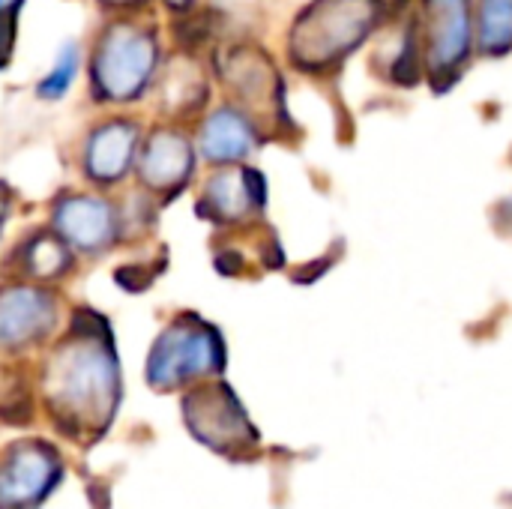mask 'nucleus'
Segmentation results:
<instances>
[{
	"instance_id": "nucleus-12",
	"label": "nucleus",
	"mask_w": 512,
	"mask_h": 509,
	"mask_svg": "<svg viewBox=\"0 0 512 509\" xmlns=\"http://www.w3.org/2000/svg\"><path fill=\"white\" fill-rule=\"evenodd\" d=\"M252 147H255V126L237 108H219L201 126V153L210 162H237Z\"/></svg>"
},
{
	"instance_id": "nucleus-21",
	"label": "nucleus",
	"mask_w": 512,
	"mask_h": 509,
	"mask_svg": "<svg viewBox=\"0 0 512 509\" xmlns=\"http://www.w3.org/2000/svg\"><path fill=\"white\" fill-rule=\"evenodd\" d=\"M21 0H0V12H18Z\"/></svg>"
},
{
	"instance_id": "nucleus-4",
	"label": "nucleus",
	"mask_w": 512,
	"mask_h": 509,
	"mask_svg": "<svg viewBox=\"0 0 512 509\" xmlns=\"http://www.w3.org/2000/svg\"><path fill=\"white\" fill-rule=\"evenodd\" d=\"M225 345L216 327L183 315L153 345L147 360V381L156 390H171L189 378L222 372Z\"/></svg>"
},
{
	"instance_id": "nucleus-20",
	"label": "nucleus",
	"mask_w": 512,
	"mask_h": 509,
	"mask_svg": "<svg viewBox=\"0 0 512 509\" xmlns=\"http://www.w3.org/2000/svg\"><path fill=\"white\" fill-rule=\"evenodd\" d=\"M243 255H237V252H222L219 258H216V270L219 273H225V276H237L240 270H243Z\"/></svg>"
},
{
	"instance_id": "nucleus-16",
	"label": "nucleus",
	"mask_w": 512,
	"mask_h": 509,
	"mask_svg": "<svg viewBox=\"0 0 512 509\" xmlns=\"http://www.w3.org/2000/svg\"><path fill=\"white\" fill-rule=\"evenodd\" d=\"M75 72H78V48H75V42H69V45L60 51L54 69L36 84V96H39V99H48V102H57V99L72 87Z\"/></svg>"
},
{
	"instance_id": "nucleus-17",
	"label": "nucleus",
	"mask_w": 512,
	"mask_h": 509,
	"mask_svg": "<svg viewBox=\"0 0 512 509\" xmlns=\"http://www.w3.org/2000/svg\"><path fill=\"white\" fill-rule=\"evenodd\" d=\"M114 282L129 294H144L153 282V273L141 264H126V267L114 270Z\"/></svg>"
},
{
	"instance_id": "nucleus-3",
	"label": "nucleus",
	"mask_w": 512,
	"mask_h": 509,
	"mask_svg": "<svg viewBox=\"0 0 512 509\" xmlns=\"http://www.w3.org/2000/svg\"><path fill=\"white\" fill-rule=\"evenodd\" d=\"M159 45L150 30L111 24L90 63V87L99 102H135L153 81Z\"/></svg>"
},
{
	"instance_id": "nucleus-1",
	"label": "nucleus",
	"mask_w": 512,
	"mask_h": 509,
	"mask_svg": "<svg viewBox=\"0 0 512 509\" xmlns=\"http://www.w3.org/2000/svg\"><path fill=\"white\" fill-rule=\"evenodd\" d=\"M45 387L54 411H63L66 417L99 414L102 426H108L120 402V366L114 342L75 336L54 354L45 372Z\"/></svg>"
},
{
	"instance_id": "nucleus-5",
	"label": "nucleus",
	"mask_w": 512,
	"mask_h": 509,
	"mask_svg": "<svg viewBox=\"0 0 512 509\" xmlns=\"http://www.w3.org/2000/svg\"><path fill=\"white\" fill-rule=\"evenodd\" d=\"M60 480V459L48 444H12L0 459V509L30 507Z\"/></svg>"
},
{
	"instance_id": "nucleus-8",
	"label": "nucleus",
	"mask_w": 512,
	"mask_h": 509,
	"mask_svg": "<svg viewBox=\"0 0 512 509\" xmlns=\"http://www.w3.org/2000/svg\"><path fill=\"white\" fill-rule=\"evenodd\" d=\"M471 51V9L468 0L426 3V54L435 75H453Z\"/></svg>"
},
{
	"instance_id": "nucleus-22",
	"label": "nucleus",
	"mask_w": 512,
	"mask_h": 509,
	"mask_svg": "<svg viewBox=\"0 0 512 509\" xmlns=\"http://www.w3.org/2000/svg\"><path fill=\"white\" fill-rule=\"evenodd\" d=\"M6 213H9V198H6V195H0V231H3Z\"/></svg>"
},
{
	"instance_id": "nucleus-19",
	"label": "nucleus",
	"mask_w": 512,
	"mask_h": 509,
	"mask_svg": "<svg viewBox=\"0 0 512 509\" xmlns=\"http://www.w3.org/2000/svg\"><path fill=\"white\" fill-rule=\"evenodd\" d=\"M15 15L18 12H0V69L12 57V45H15Z\"/></svg>"
},
{
	"instance_id": "nucleus-13",
	"label": "nucleus",
	"mask_w": 512,
	"mask_h": 509,
	"mask_svg": "<svg viewBox=\"0 0 512 509\" xmlns=\"http://www.w3.org/2000/svg\"><path fill=\"white\" fill-rule=\"evenodd\" d=\"M255 210L246 183H243V171H219L210 183L207 192L198 204V213L207 216L210 222H240Z\"/></svg>"
},
{
	"instance_id": "nucleus-6",
	"label": "nucleus",
	"mask_w": 512,
	"mask_h": 509,
	"mask_svg": "<svg viewBox=\"0 0 512 509\" xmlns=\"http://www.w3.org/2000/svg\"><path fill=\"white\" fill-rule=\"evenodd\" d=\"M54 228L78 252H102L117 240L120 216L96 195H66L54 207Z\"/></svg>"
},
{
	"instance_id": "nucleus-25",
	"label": "nucleus",
	"mask_w": 512,
	"mask_h": 509,
	"mask_svg": "<svg viewBox=\"0 0 512 509\" xmlns=\"http://www.w3.org/2000/svg\"><path fill=\"white\" fill-rule=\"evenodd\" d=\"M504 207H510V210H512V198H510V201H507V204H504Z\"/></svg>"
},
{
	"instance_id": "nucleus-14",
	"label": "nucleus",
	"mask_w": 512,
	"mask_h": 509,
	"mask_svg": "<svg viewBox=\"0 0 512 509\" xmlns=\"http://www.w3.org/2000/svg\"><path fill=\"white\" fill-rule=\"evenodd\" d=\"M72 264V252H69V243L60 237H51V234H33L24 249H21V270L30 276V279H57L69 270Z\"/></svg>"
},
{
	"instance_id": "nucleus-18",
	"label": "nucleus",
	"mask_w": 512,
	"mask_h": 509,
	"mask_svg": "<svg viewBox=\"0 0 512 509\" xmlns=\"http://www.w3.org/2000/svg\"><path fill=\"white\" fill-rule=\"evenodd\" d=\"M243 183H246V192L255 204V210H261L267 204V180L258 168H243Z\"/></svg>"
},
{
	"instance_id": "nucleus-24",
	"label": "nucleus",
	"mask_w": 512,
	"mask_h": 509,
	"mask_svg": "<svg viewBox=\"0 0 512 509\" xmlns=\"http://www.w3.org/2000/svg\"><path fill=\"white\" fill-rule=\"evenodd\" d=\"M105 6H135L138 0H102Z\"/></svg>"
},
{
	"instance_id": "nucleus-9",
	"label": "nucleus",
	"mask_w": 512,
	"mask_h": 509,
	"mask_svg": "<svg viewBox=\"0 0 512 509\" xmlns=\"http://www.w3.org/2000/svg\"><path fill=\"white\" fill-rule=\"evenodd\" d=\"M141 129L132 120H108L87 135L84 171L96 183H117L129 174L138 153Z\"/></svg>"
},
{
	"instance_id": "nucleus-11",
	"label": "nucleus",
	"mask_w": 512,
	"mask_h": 509,
	"mask_svg": "<svg viewBox=\"0 0 512 509\" xmlns=\"http://www.w3.org/2000/svg\"><path fill=\"white\" fill-rule=\"evenodd\" d=\"M183 408H186V423L192 426V432L216 450H222L228 441H237L240 432H249L237 399L225 387L198 390L186 399Z\"/></svg>"
},
{
	"instance_id": "nucleus-7",
	"label": "nucleus",
	"mask_w": 512,
	"mask_h": 509,
	"mask_svg": "<svg viewBox=\"0 0 512 509\" xmlns=\"http://www.w3.org/2000/svg\"><path fill=\"white\" fill-rule=\"evenodd\" d=\"M57 321V300L30 285L0 291V351H15L39 342Z\"/></svg>"
},
{
	"instance_id": "nucleus-2",
	"label": "nucleus",
	"mask_w": 512,
	"mask_h": 509,
	"mask_svg": "<svg viewBox=\"0 0 512 509\" xmlns=\"http://www.w3.org/2000/svg\"><path fill=\"white\" fill-rule=\"evenodd\" d=\"M381 0H315L291 30V57L306 69H324L357 48L375 27Z\"/></svg>"
},
{
	"instance_id": "nucleus-15",
	"label": "nucleus",
	"mask_w": 512,
	"mask_h": 509,
	"mask_svg": "<svg viewBox=\"0 0 512 509\" xmlns=\"http://www.w3.org/2000/svg\"><path fill=\"white\" fill-rule=\"evenodd\" d=\"M480 48L495 57L512 48V0H483Z\"/></svg>"
},
{
	"instance_id": "nucleus-23",
	"label": "nucleus",
	"mask_w": 512,
	"mask_h": 509,
	"mask_svg": "<svg viewBox=\"0 0 512 509\" xmlns=\"http://www.w3.org/2000/svg\"><path fill=\"white\" fill-rule=\"evenodd\" d=\"M165 3H168L171 9H189V6H192V0H165Z\"/></svg>"
},
{
	"instance_id": "nucleus-10",
	"label": "nucleus",
	"mask_w": 512,
	"mask_h": 509,
	"mask_svg": "<svg viewBox=\"0 0 512 509\" xmlns=\"http://www.w3.org/2000/svg\"><path fill=\"white\" fill-rule=\"evenodd\" d=\"M195 153L192 144L174 129H156L138 159V174L153 192H177L192 177Z\"/></svg>"
}]
</instances>
